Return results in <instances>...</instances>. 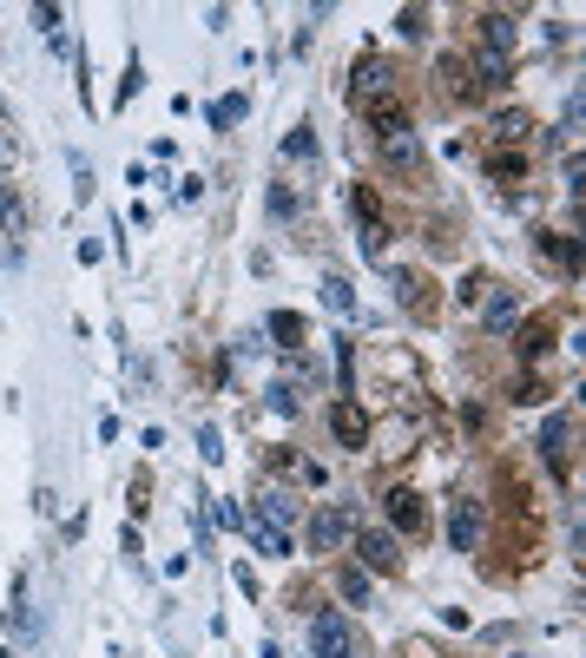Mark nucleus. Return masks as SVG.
I'll list each match as a JSON object with an SVG mask.
<instances>
[{
	"label": "nucleus",
	"instance_id": "f704fd0d",
	"mask_svg": "<svg viewBox=\"0 0 586 658\" xmlns=\"http://www.w3.org/2000/svg\"><path fill=\"white\" fill-rule=\"evenodd\" d=\"M73 198H93V165H86V158H73Z\"/></svg>",
	"mask_w": 586,
	"mask_h": 658
},
{
	"label": "nucleus",
	"instance_id": "f8f14e48",
	"mask_svg": "<svg viewBox=\"0 0 586 658\" xmlns=\"http://www.w3.org/2000/svg\"><path fill=\"white\" fill-rule=\"evenodd\" d=\"M435 86H442V99H455V106H468V99H475L468 60H455V53H442V60H435Z\"/></svg>",
	"mask_w": 586,
	"mask_h": 658
},
{
	"label": "nucleus",
	"instance_id": "f3484780",
	"mask_svg": "<svg viewBox=\"0 0 586 658\" xmlns=\"http://www.w3.org/2000/svg\"><path fill=\"white\" fill-rule=\"evenodd\" d=\"M488 178H494V185H521V178H527V152L494 145V152H488Z\"/></svg>",
	"mask_w": 586,
	"mask_h": 658
},
{
	"label": "nucleus",
	"instance_id": "aec40b11",
	"mask_svg": "<svg viewBox=\"0 0 586 658\" xmlns=\"http://www.w3.org/2000/svg\"><path fill=\"white\" fill-rule=\"evenodd\" d=\"M264 329H270V336H277V343L290 349V356H297V349H303V336H310V323H303L297 310H270V323H264Z\"/></svg>",
	"mask_w": 586,
	"mask_h": 658
},
{
	"label": "nucleus",
	"instance_id": "473e14b6",
	"mask_svg": "<svg viewBox=\"0 0 586 658\" xmlns=\"http://www.w3.org/2000/svg\"><path fill=\"white\" fill-rule=\"evenodd\" d=\"M270 408H277V415H297V389H290V382H270Z\"/></svg>",
	"mask_w": 586,
	"mask_h": 658
},
{
	"label": "nucleus",
	"instance_id": "2f4dec72",
	"mask_svg": "<svg viewBox=\"0 0 586 658\" xmlns=\"http://www.w3.org/2000/svg\"><path fill=\"white\" fill-rule=\"evenodd\" d=\"M198 455H205V461H224V435H218V428H198Z\"/></svg>",
	"mask_w": 586,
	"mask_h": 658
},
{
	"label": "nucleus",
	"instance_id": "393cba45",
	"mask_svg": "<svg viewBox=\"0 0 586 658\" xmlns=\"http://www.w3.org/2000/svg\"><path fill=\"white\" fill-rule=\"evenodd\" d=\"M244 112H251V106H244V93L218 99V106H211V132H231V126H238V119H244Z\"/></svg>",
	"mask_w": 586,
	"mask_h": 658
},
{
	"label": "nucleus",
	"instance_id": "2eb2a0df",
	"mask_svg": "<svg viewBox=\"0 0 586 658\" xmlns=\"http://www.w3.org/2000/svg\"><path fill=\"white\" fill-rule=\"evenodd\" d=\"M534 139V119H527L521 106H507V112H494V145H514V152H521V145Z\"/></svg>",
	"mask_w": 586,
	"mask_h": 658
},
{
	"label": "nucleus",
	"instance_id": "9b49d317",
	"mask_svg": "<svg viewBox=\"0 0 586 658\" xmlns=\"http://www.w3.org/2000/svg\"><path fill=\"white\" fill-rule=\"evenodd\" d=\"M567 441H573L567 415H547V422H540V461H547L554 474H567Z\"/></svg>",
	"mask_w": 586,
	"mask_h": 658
},
{
	"label": "nucleus",
	"instance_id": "0eeeda50",
	"mask_svg": "<svg viewBox=\"0 0 586 658\" xmlns=\"http://www.w3.org/2000/svg\"><path fill=\"white\" fill-rule=\"evenodd\" d=\"M382 514H389L396 533H428V507H422V494H409V487H389V494H382Z\"/></svg>",
	"mask_w": 586,
	"mask_h": 658
},
{
	"label": "nucleus",
	"instance_id": "a211bd4d",
	"mask_svg": "<svg viewBox=\"0 0 586 658\" xmlns=\"http://www.w3.org/2000/svg\"><path fill=\"white\" fill-rule=\"evenodd\" d=\"M323 310H330V316H343V323L356 316V283H349L343 270H330V277H323Z\"/></svg>",
	"mask_w": 586,
	"mask_h": 658
},
{
	"label": "nucleus",
	"instance_id": "b1692460",
	"mask_svg": "<svg viewBox=\"0 0 586 658\" xmlns=\"http://www.w3.org/2000/svg\"><path fill=\"white\" fill-rule=\"evenodd\" d=\"M389 290H396V297H402V303H409V310H415V316H422V310H428V303H422V277H415V270H389Z\"/></svg>",
	"mask_w": 586,
	"mask_h": 658
},
{
	"label": "nucleus",
	"instance_id": "f257e3e1",
	"mask_svg": "<svg viewBox=\"0 0 586 658\" xmlns=\"http://www.w3.org/2000/svg\"><path fill=\"white\" fill-rule=\"evenodd\" d=\"M303 540H310V553H336L343 540H356V514H349L343 501H323L317 514H310V533H303Z\"/></svg>",
	"mask_w": 586,
	"mask_h": 658
},
{
	"label": "nucleus",
	"instance_id": "4c0bfd02",
	"mask_svg": "<svg viewBox=\"0 0 586 658\" xmlns=\"http://www.w3.org/2000/svg\"><path fill=\"white\" fill-rule=\"evenodd\" d=\"M33 27L47 33V40H60V7H33Z\"/></svg>",
	"mask_w": 586,
	"mask_h": 658
},
{
	"label": "nucleus",
	"instance_id": "39448f33",
	"mask_svg": "<svg viewBox=\"0 0 586 658\" xmlns=\"http://www.w3.org/2000/svg\"><path fill=\"white\" fill-rule=\"evenodd\" d=\"M356 553H363V573H402V547H396V533H356Z\"/></svg>",
	"mask_w": 586,
	"mask_h": 658
},
{
	"label": "nucleus",
	"instance_id": "423d86ee",
	"mask_svg": "<svg viewBox=\"0 0 586 658\" xmlns=\"http://www.w3.org/2000/svg\"><path fill=\"white\" fill-rule=\"evenodd\" d=\"M534 251H540V264H554L567 283H580V237L573 231H540Z\"/></svg>",
	"mask_w": 586,
	"mask_h": 658
},
{
	"label": "nucleus",
	"instance_id": "412c9836",
	"mask_svg": "<svg viewBox=\"0 0 586 658\" xmlns=\"http://www.w3.org/2000/svg\"><path fill=\"white\" fill-rule=\"evenodd\" d=\"M382 158L402 165V172H422V139H415V132H396V139H382Z\"/></svg>",
	"mask_w": 586,
	"mask_h": 658
},
{
	"label": "nucleus",
	"instance_id": "4468645a",
	"mask_svg": "<svg viewBox=\"0 0 586 658\" xmlns=\"http://www.w3.org/2000/svg\"><path fill=\"white\" fill-rule=\"evenodd\" d=\"M481 323H488V336H514V329H521V303L507 297V290H494V297L481 303Z\"/></svg>",
	"mask_w": 586,
	"mask_h": 658
},
{
	"label": "nucleus",
	"instance_id": "c9c22d12",
	"mask_svg": "<svg viewBox=\"0 0 586 658\" xmlns=\"http://www.w3.org/2000/svg\"><path fill=\"white\" fill-rule=\"evenodd\" d=\"M198 198H205V178H178L172 185V204H198Z\"/></svg>",
	"mask_w": 586,
	"mask_h": 658
},
{
	"label": "nucleus",
	"instance_id": "72a5a7b5",
	"mask_svg": "<svg viewBox=\"0 0 586 658\" xmlns=\"http://www.w3.org/2000/svg\"><path fill=\"white\" fill-rule=\"evenodd\" d=\"M560 139H567V145L580 139V93H573V99H567V112H560Z\"/></svg>",
	"mask_w": 586,
	"mask_h": 658
},
{
	"label": "nucleus",
	"instance_id": "7ed1b4c3",
	"mask_svg": "<svg viewBox=\"0 0 586 658\" xmlns=\"http://www.w3.org/2000/svg\"><path fill=\"white\" fill-rule=\"evenodd\" d=\"M310 645H317V658H363L356 632L343 626V612H317L310 619Z\"/></svg>",
	"mask_w": 586,
	"mask_h": 658
},
{
	"label": "nucleus",
	"instance_id": "c756f323",
	"mask_svg": "<svg viewBox=\"0 0 586 658\" xmlns=\"http://www.w3.org/2000/svg\"><path fill=\"white\" fill-rule=\"evenodd\" d=\"M297 211H303V198H297L290 185H277V191H270V218H297Z\"/></svg>",
	"mask_w": 586,
	"mask_h": 658
},
{
	"label": "nucleus",
	"instance_id": "20e7f679",
	"mask_svg": "<svg viewBox=\"0 0 586 658\" xmlns=\"http://www.w3.org/2000/svg\"><path fill=\"white\" fill-rule=\"evenodd\" d=\"M389 86H396V79H389V66H382L376 53H363V60H356V73H349V106H376Z\"/></svg>",
	"mask_w": 586,
	"mask_h": 658
},
{
	"label": "nucleus",
	"instance_id": "6ab92c4d",
	"mask_svg": "<svg viewBox=\"0 0 586 658\" xmlns=\"http://www.w3.org/2000/svg\"><path fill=\"white\" fill-rule=\"evenodd\" d=\"M244 540H251L264 560H290V533H277V527H264V520L251 514V527H244Z\"/></svg>",
	"mask_w": 586,
	"mask_h": 658
},
{
	"label": "nucleus",
	"instance_id": "1a4fd4ad",
	"mask_svg": "<svg viewBox=\"0 0 586 658\" xmlns=\"http://www.w3.org/2000/svg\"><path fill=\"white\" fill-rule=\"evenodd\" d=\"M330 435L343 441V448H369V415H363L356 402H349V395L330 408Z\"/></svg>",
	"mask_w": 586,
	"mask_h": 658
},
{
	"label": "nucleus",
	"instance_id": "5701e85b",
	"mask_svg": "<svg viewBox=\"0 0 586 658\" xmlns=\"http://www.w3.org/2000/svg\"><path fill=\"white\" fill-rule=\"evenodd\" d=\"M521 356H527V362L554 356V323H547V316H540V323H527V329H521Z\"/></svg>",
	"mask_w": 586,
	"mask_h": 658
},
{
	"label": "nucleus",
	"instance_id": "c85d7f7f",
	"mask_svg": "<svg viewBox=\"0 0 586 658\" xmlns=\"http://www.w3.org/2000/svg\"><path fill=\"white\" fill-rule=\"evenodd\" d=\"M396 33H402V40H422V33H428V14H422V7H402V14H396Z\"/></svg>",
	"mask_w": 586,
	"mask_h": 658
},
{
	"label": "nucleus",
	"instance_id": "9d476101",
	"mask_svg": "<svg viewBox=\"0 0 586 658\" xmlns=\"http://www.w3.org/2000/svg\"><path fill=\"white\" fill-rule=\"evenodd\" d=\"M0 231H7V237H27L33 231V204L20 198L14 178H0Z\"/></svg>",
	"mask_w": 586,
	"mask_h": 658
},
{
	"label": "nucleus",
	"instance_id": "7c9ffc66",
	"mask_svg": "<svg viewBox=\"0 0 586 658\" xmlns=\"http://www.w3.org/2000/svg\"><path fill=\"white\" fill-rule=\"evenodd\" d=\"M547 395H554V389H547L540 376H521V382H514V402H527V408H534V402H547Z\"/></svg>",
	"mask_w": 586,
	"mask_h": 658
},
{
	"label": "nucleus",
	"instance_id": "cd10ccee",
	"mask_svg": "<svg viewBox=\"0 0 586 658\" xmlns=\"http://www.w3.org/2000/svg\"><path fill=\"white\" fill-rule=\"evenodd\" d=\"M284 158H297V165H310V158H317V139H310V126H297L284 139Z\"/></svg>",
	"mask_w": 586,
	"mask_h": 658
},
{
	"label": "nucleus",
	"instance_id": "a878e982",
	"mask_svg": "<svg viewBox=\"0 0 586 658\" xmlns=\"http://www.w3.org/2000/svg\"><path fill=\"white\" fill-rule=\"evenodd\" d=\"M211 520H218V527H231V533H244V527H251V507H238V501H211Z\"/></svg>",
	"mask_w": 586,
	"mask_h": 658
},
{
	"label": "nucleus",
	"instance_id": "dca6fc26",
	"mask_svg": "<svg viewBox=\"0 0 586 658\" xmlns=\"http://www.w3.org/2000/svg\"><path fill=\"white\" fill-rule=\"evenodd\" d=\"M369 112V126L382 132V139H396V132H415L409 126V106H402V99H376V106H363Z\"/></svg>",
	"mask_w": 586,
	"mask_h": 658
},
{
	"label": "nucleus",
	"instance_id": "ddd939ff",
	"mask_svg": "<svg viewBox=\"0 0 586 658\" xmlns=\"http://www.w3.org/2000/svg\"><path fill=\"white\" fill-rule=\"evenodd\" d=\"M257 520L277 527V533H290V527H297V501H290L284 487H264V494H257Z\"/></svg>",
	"mask_w": 586,
	"mask_h": 658
},
{
	"label": "nucleus",
	"instance_id": "f03ea898",
	"mask_svg": "<svg viewBox=\"0 0 586 658\" xmlns=\"http://www.w3.org/2000/svg\"><path fill=\"white\" fill-rule=\"evenodd\" d=\"M481 533H488V507H481L475 494H455V501H448V547H455V553H475Z\"/></svg>",
	"mask_w": 586,
	"mask_h": 658
},
{
	"label": "nucleus",
	"instance_id": "e433bc0d",
	"mask_svg": "<svg viewBox=\"0 0 586 658\" xmlns=\"http://www.w3.org/2000/svg\"><path fill=\"white\" fill-rule=\"evenodd\" d=\"M14 158H20V145H14V132H7V119H0V178L14 172Z\"/></svg>",
	"mask_w": 586,
	"mask_h": 658
},
{
	"label": "nucleus",
	"instance_id": "58836bf2",
	"mask_svg": "<svg viewBox=\"0 0 586 658\" xmlns=\"http://www.w3.org/2000/svg\"><path fill=\"white\" fill-rule=\"evenodd\" d=\"M455 297H461V303H481V297H488V277H461Z\"/></svg>",
	"mask_w": 586,
	"mask_h": 658
},
{
	"label": "nucleus",
	"instance_id": "4be33fe9",
	"mask_svg": "<svg viewBox=\"0 0 586 658\" xmlns=\"http://www.w3.org/2000/svg\"><path fill=\"white\" fill-rule=\"evenodd\" d=\"M336 593H343L349 606H369V573L356 560H343V566H336Z\"/></svg>",
	"mask_w": 586,
	"mask_h": 658
},
{
	"label": "nucleus",
	"instance_id": "bb28decb",
	"mask_svg": "<svg viewBox=\"0 0 586 658\" xmlns=\"http://www.w3.org/2000/svg\"><path fill=\"white\" fill-rule=\"evenodd\" d=\"M139 93H145V66H139V60H126V73H119V106H132Z\"/></svg>",
	"mask_w": 586,
	"mask_h": 658
},
{
	"label": "nucleus",
	"instance_id": "6e6552de",
	"mask_svg": "<svg viewBox=\"0 0 586 658\" xmlns=\"http://www.w3.org/2000/svg\"><path fill=\"white\" fill-rule=\"evenodd\" d=\"M514 40H521V20H514V14H481V53H488V60L507 66Z\"/></svg>",
	"mask_w": 586,
	"mask_h": 658
}]
</instances>
